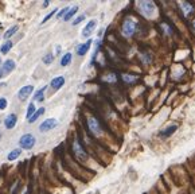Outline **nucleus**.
Returning a JSON list of instances; mask_svg holds the SVG:
<instances>
[{
	"label": "nucleus",
	"mask_w": 195,
	"mask_h": 194,
	"mask_svg": "<svg viewBox=\"0 0 195 194\" xmlns=\"http://www.w3.org/2000/svg\"><path fill=\"white\" fill-rule=\"evenodd\" d=\"M179 7H180V10H182L183 15H186V16H188L190 13L194 12V6L190 2H180Z\"/></svg>",
	"instance_id": "nucleus-12"
},
{
	"label": "nucleus",
	"mask_w": 195,
	"mask_h": 194,
	"mask_svg": "<svg viewBox=\"0 0 195 194\" xmlns=\"http://www.w3.org/2000/svg\"><path fill=\"white\" fill-rule=\"evenodd\" d=\"M63 85H65V77H63V76H58V77L53 78L51 82H50V87H51L53 89H55V91L61 89Z\"/></svg>",
	"instance_id": "nucleus-13"
},
{
	"label": "nucleus",
	"mask_w": 195,
	"mask_h": 194,
	"mask_svg": "<svg viewBox=\"0 0 195 194\" xmlns=\"http://www.w3.org/2000/svg\"><path fill=\"white\" fill-rule=\"evenodd\" d=\"M15 61L13 60H7L3 62V66L0 67V78H4L6 76H8L10 73H12L13 70H15Z\"/></svg>",
	"instance_id": "nucleus-4"
},
{
	"label": "nucleus",
	"mask_w": 195,
	"mask_h": 194,
	"mask_svg": "<svg viewBox=\"0 0 195 194\" xmlns=\"http://www.w3.org/2000/svg\"><path fill=\"white\" fill-rule=\"evenodd\" d=\"M73 152H74V155L81 160H84V159L88 158V154H86V151L84 150V147L81 146L78 139H74L73 140Z\"/></svg>",
	"instance_id": "nucleus-6"
},
{
	"label": "nucleus",
	"mask_w": 195,
	"mask_h": 194,
	"mask_svg": "<svg viewBox=\"0 0 195 194\" xmlns=\"http://www.w3.org/2000/svg\"><path fill=\"white\" fill-rule=\"evenodd\" d=\"M19 144L23 150H31L34 146H35V136L31 134H26L20 138L19 140Z\"/></svg>",
	"instance_id": "nucleus-3"
},
{
	"label": "nucleus",
	"mask_w": 195,
	"mask_h": 194,
	"mask_svg": "<svg viewBox=\"0 0 195 194\" xmlns=\"http://www.w3.org/2000/svg\"><path fill=\"white\" fill-rule=\"evenodd\" d=\"M47 6H49V2H47V0H46V2H44V3H43V7H47Z\"/></svg>",
	"instance_id": "nucleus-33"
},
{
	"label": "nucleus",
	"mask_w": 195,
	"mask_h": 194,
	"mask_svg": "<svg viewBox=\"0 0 195 194\" xmlns=\"http://www.w3.org/2000/svg\"><path fill=\"white\" fill-rule=\"evenodd\" d=\"M43 113H44V108H40V109H38V111L35 112V113H34L33 116L30 117V119H28V121H30L31 124H33V123H35V121H37V120L39 119V117L43 115Z\"/></svg>",
	"instance_id": "nucleus-17"
},
{
	"label": "nucleus",
	"mask_w": 195,
	"mask_h": 194,
	"mask_svg": "<svg viewBox=\"0 0 195 194\" xmlns=\"http://www.w3.org/2000/svg\"><path fill=\"white\" fill-rule=\"evenodd\" d=\"M44 91H46V88H42L40 91H38L37 93L34 94V100L35 101H42L43 100V93H44Z\"/></svg>",
	"instance_id": "nucleus-23"
},
{
	"label": "nucleus",
	"mask_w": 195,
	"mask_h": 194,
	"mask_svg": "<svg viewBox=\"0 0 195 194\" xmlns=\"http://www.w3.org/2000/svg\"><path fill=\"white\" fill-rule=\"evenodd\" d=\"M96 27H97V20H96V19H92L88 24L84 27V30H82V37H84V38H89L90 35L93 34V31H94V29H96Z\"/></svg>",
	"instance_id": "nucleus-8"
},
{
	"label": "nucleus",
	"mask_w": 195,
	"mask_h": 194,
	"mask_svg": "<svg viewBox=\"0 0 195 194\" xmlns=\"http://www.w3.org/2000/svg\"><path fill=\"white\" fill-rule=\"evenodd\" d=\"M77 11H78V6H73V7H70V10L67 11V13L65 15V18H63V20H70L71 18H73L75 13H77Z\"/></svg>",
	"instance_id": "nucleus-15"
},
{
	"label": "nucleus",
	"mask_w": 195,
	"mask_h": 194,
	"mask_svg": "<svg viewBox=\"0 0 195 194\" xmlns=\"http://www.w3.org/2000/svg\"><path fill=\"white\" fill-rule=\"evenodd\" d=\"M71 58H73L71 53H66L65 55H62V58H61V66H67L71 62Z\"/></svg>",
	"instance_id": "nucleus-18"
},
{
	"label": "nucleus",
	"mask_w": 195,
	"mask_h": 194,
	"mask_svg": "<svg viewBox=\"0 0 195 194\" xmlns=\"http://www.w3.org/2000/svg\"><path fill=\"white\" fill-rule=\"evenodd\" d=\"M16 31H18V26L15 24V26H12V27H11V29H10V30H7V33H6V34H4V39H8V38H11V37H12V35H13V34H15V33H16Z\"/></svg>",
	"instance_id": "nucleus-22"
},
{
	"label": "nucleus",
	"mask_w": 195,
	"mask_h": 194,
	"mask_svg": "<svg viewBox=\"0 0 195 194\" xmlns=\"http://www.w3.org/2000/svg\"><path fill=\"white\" fill-rule=\"evenodd\" d=\"M69 10H70V7H65V8H62V10L57 13V18H62V16L65 18V15L67 13V11H69Z\"/></svg>",
	"instance_id": "nucleus-29"
},
{
	"label": "nucleus",
	"mask_w": 195,
	"mask_h": 194,
	"mask_svg": "<svg viewBox=\"0 0 195 194\" xmlns=\"http://www.w3.org/2000/svg\"><path fill=\"white\" fill-rule=\"evenodd\" d=\"M104 80L108 81V82H116V76L115 74H109V76H106Z\"/></svg>",
	"instance_id": "nucleus-31"
},
{
	"label": "nucleus",
	"mask_w": 195,
	"mask_h": 194,
	"mask_svg": "<svg viewBox=\"0 0 195 194\" xmlns=\"http://www.w3.org/2000/svg\"><path fill=\"white\" fill-rule=\"evenodd\" d=\"M121 78H122V81H124V82H126V84H133V82H136V81H137V77H136V76H133V74H122Z\"/></svg>",
	"instance_id": "nucleus-16"
},
{
	"label": "nucleus",
	"mask_w": 195,
	"mask_h": 194,
	"mask_svg": "<svg viewBox=\"0 0 195 194\" xmlns=\"http://www.w3.org/2000/svg\"><path fill=\"white\" fill-rule=\"evenodd\" d=\"M7 100H6V98H4V97H2V98H0V111H3V109H6V108H7Z\"/></svg>",
	"instance_id": "nucleus-30"
},
{
	"label": "nucleus",
	"mask_w": 195,
	"mask_h": 194,
	"mask_svg": "<svg viewBox=\"0 0 195 194\" xmlns=\"http://www.w3.org/2000/svg\"><path fill=\"white\" fill-rule=\"evenodd\" d=\"M20 152H22V150H19V148H15V150H12L10 154L7 155V159H8V160H15L16 158H19Z\"/></svg>",
	"instance_id": "nucleus-19"
},
{
	"label": "nucleus",
	"mask_w": 195,
	"mask_h": 194,
	"mask_svg": "<svg viewBox=\"0 0 195 194\" xmlns=\"http://www.w3.org/2000/svg\"><path fill=\"white\" fill-rule=\"evenodd\" d=\"M35 112H37V111H35V107H34V104H33V102H31V104H30V105H28V108H27V113H26V116H27V119H30V117H31V116H33V115L35 113Z\"/></svg>",
	"instance_id": "nucleus-25"
},
{
	"label": "nucleus",
	"mask_w": 195,
	"mask_h": 194,
	"mask_svg": "<svg viewBox=\"0 0 195 194\" xmlns=\"http://www.w3.org/2000/svg\"><path fill=\"white\" fill-rule=\"evenodd\" d=\"M137 8L146 18H152L156 11V4L153 2H139Z\"/></svg>",
	"instance_id": "nucleus-2"
},
{
	"label": "nucleus",
	"mask_w": 195,
	"mask_h": 194,
	"mask_svg": "<svg viewBox=\"0 0 195 194\" xmlns=\"http://www.w3.org/2000/svg\"><path fill=\"white\" fill-rule=\"evenodd\" d=\"M178 129V125H175V124H172V125H170V127H167V128H164V129H162L160 132H159V136L160 138H170L171 135H174L175 134V131Z\"/></svg>",
	"instance_id": "nucleus-11"
},
{
	"label": "nucleus",
	"mask_w": 195,
	"mask_h": 194,
	"mask_svg": "<svg viewBox=\"0 0 195 194\" xmlns=\"http://www.w3.org/2000/svg\"><path fill=\"white\" fill-rule=\"evenodd\" d=\"M16 121H18L16 115H15V113H11V115H8V116L6 117V120H4V125H6V128L12 129V128L16 125Z\"/></svg>",
	"instance_id": "nucleus-14"
},
{
	"label": "nucleus",
	"mask_w": 195,
	"mask_h": 194,
	"mask_svg": "<svg viewBox=\"0 0 195 194\" xmlns=\"http://www.w3.org/2000/svg\"><path fill=\"white\" fill-rule=\"evenodd\" d=\"M160 27H162V30H163V33L164 34H167V35L172 34V29L168 26V23H160Z\"/></svg>",
	"instance_id": "nucleus-24"
},
{
	"label": "nucleus",
	"mask_w": 195,
	"mask_h": 194,
	"mask_svg": "<svg viewBox=\"0 0 195 194\" xmlns=\"http://www.w3.org/2000/svg\"><path fill=\"white\" fill-rule=\"evenodd\" d=\"M88 127H89L90 132H92L93 135H96V136L102 134V128H101V125H100L98 120L96 119V117H89L88 119Z\"/></svg>",
	"instance_id": "nucleus-5"
},
{
	"label": "nucleus",
	"mask_w": 195,
	"mask_h": 194,
	"mask_svg": "<svg viewBox=\"0 0 195 194\" xmlns=\"http://www.w3.org/2000/svg\"><path fill=\"white\" fill-rule=\"evenodd\" d=\"M191 29L195 31V20H191Z\"/></svg>",
	"instance_id": "nucleus-32"
},
{
	"label": "nucleus",
	"mask_w": 195,
	"mask_h": 194,
	"mask_svg": "<svg viewBox=\"0 0 195 194\" xmlns=\"http://www.w3.org/2000/svg\"><path fill=\"white\" fill-rule=\"evenodd\" d=\"M57 11H58V10H57V8H54V10H53L51 12H50V13H47V15H46V16H44V19L42 20V23H46V22H47L49 19H51V18H53L54 15H55V12H57Z\"/></svg>",
	"instance_id": "nucleus-27"
},
{
	"label": "nucleus",
	"mask_w": 195,
	"mask_h": 194,
	"mask_svg": "<svg viewBox=\"0 0 195 194\" xmlns=\"http://www.w3.org/2000/svg\"><path fill=\"white\" fill-rule=\"evenodd\" d=\"M11 49H12V42H11V40H7V42L2 46V49H0V51H2L3 54H7L8 51L11 50Z\"/></svg>",
	"instance_id": "nucleus-21"
},
{
	"label": "nucleus",
	"mask_w": 195,
	"mask_h": 194,
	"mask_svg": "<svg viewBox=\"0 0 195 194\" xmlns=\"http://www.w3.org/2000/svg\"><path fill=\"white\" fill-rule=\"evenodd\" d=\"M85 18H86L85 15H81V16H78V18H75L71 24H73V26H78V24L81 23V22H84V20H85Z\"/></svg>",
	"instance_id": "nucleus-28"
},
{
	"label": "nucleus",
	"mask_w": 195,
	"mask_h": 194,
	"mask_svg": "<svg viewBox=\"0 0 195 194\" xmlns=\"http://www.w3.org/2000/svg\"><path fill=\"white\" fill-rule=\"evenodd\" d=\"M33 92H34V87H33V85H26V87H23L19 92H18V97H19L22 101H24L27 97H30V94L33 93Z\"/></svg>",
	"instance_id": "nucleus-9"
},
{
	"label": "nucleus",
	"mask_w": 195,
	"mask_h": 194,
	"mask_svg": "<svg viewBox=\"0 0 195 194\" xmlns=\"http://www.w3.org/2000/svg\"><path fill=\"white\" fill-rule=\"evenodd\" d=\"M92 43H93V40H92V39H88L85 43L80 45V46H78V49H77V54H78L80 57L85 55V54L89 51V49H90V46H92Z\"/></svg>",
	"instance_id": "nucleus-10"
},
{
	"label": "nucleus",
	"mask_w": 195,
	"mask_h": 194,
	"mask_svg": "<svg viewBox=\"0 0 195 194\" xmlns=\"http://www.w3.org/2000/svg\"><path fill=\"white\" fill-rule=\"evenodd\" d=\"M57 125H58V121L55 119H47L39 125V131L40 132H47V131H51L53 128H55Z\"/></svg>",
	"instance_id": "nucleus-7"
},
{
	"label": "nucleus",
	"mask_w": 195,
	"mask_h": 194,
	"mask_svg": "<svg viewBox=\"0 0 195 194\" xmlns=\"http://www.w3.org/2000/svg\"><path fill=\"white\" fill-rule=\"evenodd\" d=\"M53 61H54V55H53V54H47V55H44V57H43V62H44L46 65L51 64Z\"/></svg>",
	"instance_id": "nucleus-26"
},
{
	"label": "nucleus",
	"mask_w": 195,
	"mask_h": 194,
	"mask_svg": "<svg viewBox=\"0 0 195 194\" xmlns=\"http://www.w3.org/2000/svg\"><path fill=\"white\" fill-rule=\"evenodd\" d=\"M140 58H141V62L144 65H149L151 64V61H152V57L149 55L148 53H141L140 54Z\"/></svg>",
	"instance_id": "nucleus-20"
},
{
	"label": "nucleus",
	"mask_w": 195,
	"mask_h": 194,
	"mask_svg": "<svg viewBox=\"0 0 195 194\" xmlns=\"http://www.w3.org/2000/svg\"><path fill=\"white\" fill-rule=\"evenodd\" d=\"M136 27H137V22H136L133 18L128 16V18H126V19L124 20V23H122L121 33H122V35H124L125 38H131V37H132V35L135 34Z\"/></svg>",
	"instance_id": "nucleus-1"
}]
</instances>
